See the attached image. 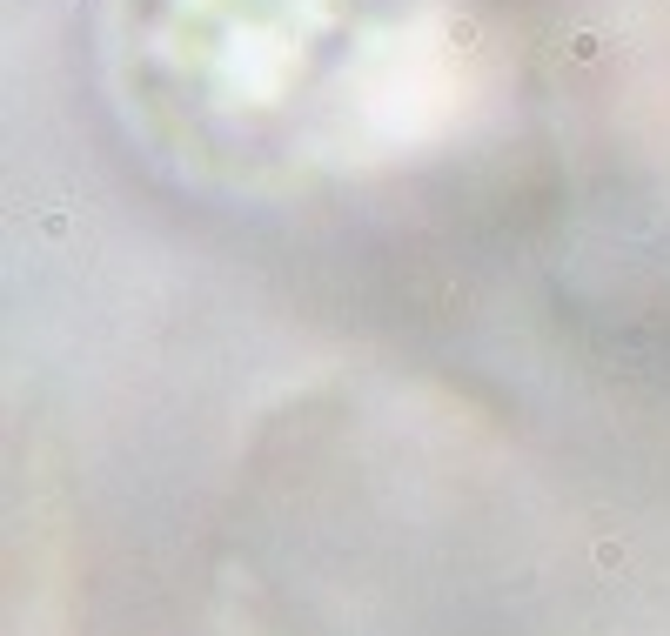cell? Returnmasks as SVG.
I'll use <instances>...</instances> for the list:
<instances>
[{
    "instance_id": "obj_1",
    "label": "cell",
    "mask_w": 670,
    "mask_h": 636,
    "mask_svg": "<svg viewBox=\"0 0 670 636\" xmlns=\"http://www.w3.org/2000/svg\"><path fill=\"white\" fill-rule=\"evenodd\" d=\"M597 570H624V543H610V536H603V543H597Z\"/></svg>"
}]
</instances>
